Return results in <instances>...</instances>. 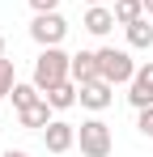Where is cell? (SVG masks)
Listing matches in <instances>:
<instances>
[{
  "instance_id": "6da1fadb",
  "label": "cell",
  "mask_w": 153,
  "mask_h": 157,
  "mask_svg": "<svg viewBox=\"0 0 153 157\" xmlns=\"http://www.w3.org/2000/svg\"><path fill=\"white\" fill-rule=\"evenodd\" d=\"M68 77H73V55L64 51V47H38V59H34L30 81L38 89H51V85H60V81H68Z\"/></svg>"
},
{
  "instance_id": "7a4b0ae2",
  "label": "cell",
  "mask_w": 153,
  "mask_h": 157,
  "mask_svg": "<svg viewBox=\"0 0 153 157\" xmlns=\"http://www.w3.org/2000/svg\"><path fill=\"white\" fill-rule=\"evenodd\" d=\"M98 77L111 81V85H128L136 77V59L124 47H98Z\"/></svg>"
},
{
  "instance_id": "3957f363",
  "label": "cell",
  "mask_w": 153,
  "mask_h": 157,
  "mask_svg": "<svg viewBox=\"0 0 153 157\" xmlns=\"http://www.w3.org/2000/svg\"><path fill=\"white\" fill-rule=\"evenodd\" d=\"M76 144H81V157H111L115 136H111V128L94 115V119H85V123L76 128Z\"/></svg>"
},
{
  "instance_id": "277c9868",
  "label": "cell",
  "mask_w": 153,
  "mask_h": 157,
  "mask_svg": "<svg viewBox=\"0 0 153 157\" xmlns=\"http://www.w3.org/2000/svg\"><path fill=\"white\" fill-rule=\"evenodd\" d=\"M64 34H68V21L60 17V9H55V13H34V21H30V38H34L38 47H60Z\"/></svg>"
},
{
  "instance_id": "5b68a950",
  "label": "cell",
  "mask_w": 153,
  "mask_h": 157,
  "mask_svg": "<svg viewBox=\"0 0 153 157\" xmlns=\"http://www.w3.org/2000/svg\"><path fill=\"white\" fill-rule=\"evenodd\" d=\"M128 102L136 106V110L153 106V59H149V64H140V68H136V77L128 81Z\"/></svg>"
},
{
  "instance_id": "8992f818",
  "label": "cell",
  "mask_w": 153,
  "mask_h": 157,
  "mask_svg": "<svg viewBox=\"0 0 153 157\" xmlns=\"http://www.w3.org/2000/svg\"><path fill=\"white\" fill-rule=\"evenodd\" d=\"M111 102H115V85H111V81L98 77V81H85V85H81V106H85V110L102 115Z\"/></svg>"
},
{
  "instance_id": "52a82bcc",
  "label": "cell",
  "mask_w": 153,
  "mask_h": 157,
  "mask_svg": "<svg viewBox=\"0 0 153 157\" xmlns=\"http://www.w3.org/2000/svg\"><path fill=\"white\" fill-rule=\"evenodd\" d=\"M43 144H47V153H68L76 144V128L68 119H51L47 128H43Z\"/></svg>"
},
{
  "instance_id": "ba28073f",
  "label": "cell",
  "mask_w": 153,
  "mask_h": 157,
  "mask_svg": "<svg viewBox=\"0 0 153 157\" xmlns=\"http://www.w3.org/2000/svg\"><path fill=\"white\" fill-rule=\"evenodd\" d=\"M115 26H119V21H115V9H111V4H89V9H85V30H89L94 38H106Z\"/></svg>"
},
{
  "instance_id": "9c48e42d",
  "label": "cell",
  "mask_w": 153,
  "mask_h": 157,
  "mask_svg": "<svg viewBox=\"0 0 153 157\" xmlns=\"http://www.w3.org/2000/svg\"><path fill=\"white\" fill-rule=\"evenodd\" d=\"M43 98H47L55 110H73V106L81 102V85L68 77V81H60V85H51V89H43Z\"/></svg>"
},
{
  "instance_id": "30bf717a",
  "label": "cell",
  "mask_w": 153,
  "mask_h": 157,
  "mask_svg": "<svg viewBox=\"0 0 153 157\" xmlns=\"http://www.w3.org/2000/svg\"><path fill=\"white\" fill-rule=\"evenodd\" d=\"M51 110H55V106H51L47 98H38V102H30L26 110H17V123H22V128H38V132H43L51 119H55Z\"/></svg>"
},
{
  "instance_id": "8fae6325",
  "label": "cell",
  "mask_w": 153,
  "mask_h": 157,
  "mask_svg": "<svg viewBox=\"0 0 153 157\" xmlns=\"http://www.w3.org/2000/svg\"><path fill=\"white\" fill-rule=\"evenodd\" d=\"M73 81H76V85L98 81V51H76L73 55Z\"/></svg>"
},
{
  "instance_id": "7c38bea8",
  "label": "cell",
  "mask_w": 153,
  "mask_h": 157,
  "mask_svg": "<svg viewBox=\"0 0 153 157\" xmlns=\"http://www.w3.org/2000/svg\"><path fill=\"white\" fill-rule=\"evenodd\" d=\"M128 30V47H136V51H149L153 47V26H149V17H136L132 26H124Z\"/></svg>"
},
{
  "instance_id": "4fadbf2b",
  "label": "cell",
  "mask_w": 153,
  "mask_h": 157,
  "mask_svg": "<svg viewBox=\"0 0 153 157\" xmlns=\"http://www.w3.org/2000/svg\"><path fill=\"white\" fill-rule=\"evenodd\" d=\"M9 98H13V110H26V106H30V102H38V98H43V89H38L34 81H17Z\"/></svg>"
},
{
  "instance_id": "5bb4252c",
  "label": "cell",
  "mask_w": 153,
  "mask_h": 157,
  "mask_svg": "<svg viewBox=\"0 0 153 157\" xmlns=\"http://www.w3.org/2000/svg\"><path fill=\"white\" fill-rule=\"evenodd\" d=\"M111 9H115V21L119 26H132L136 17H145V0H115Z\"/></svg>"
},
{
  "instance_id": "9a60e30c",
  "label": "cell",
  "mask_w": 153,
  "mask_h": 157,
  "mask_svg": "<svg viewBox=\"0 0 153 157\" xmlns=\"http://www.w3.org/2000/svg\"><path fill=\"white\" fill-rule=\"evenodd\" d=\"M13 85H17V68H13V59L4 55V59H0V98H9Z\"/></svg>"
},
{
  "instance_id": "2e32d148",
  "label": "cell",
  "mask_w": 153,
  "mask_h": 157,
  "mask_svg": "<svg viewBox=\"0 0 153 157\" xmlns=\"http://www.w3.org/2000/svg\"><path fill=\"white\" fill-rule=\"evenodd\" d=\"M136 128H140V136H149V140H153V106L136 110Z\"/></svg>"
},
{
  "instance_id": "e0dca14e",
  "label": "cell",
  "mask_w": 153,
  "mask_h": 157,
  "mask_svg": "<svg viewBox=\"0 0 153 157\" xmlns=\"http://www.w3.org/2000/svg\"><path fill=\"white\" fill-rule=\"evenodd\" d=\"M30 9H34V13H55L60 0H30Z\"/></svg>"
},
{
  "instance_id": "ac0fdd59",
  "label": "cell",
  "mask_w": 153,
  "mask_h": 157,
  "mask_svg": "<svg viewBox=\"0 0 153 157\" xmlns=\"http://www.w3.org/2000/svg\"><path fill=\"white\" fill-rule=\"evenodd\" d=\"M0 157H34V153H26V149H9V153H0Z\"/></svg>"
},
{
  "instance_id": "d6986e66",
  "label": "cell",
  "mask_w": 153,
  "mask_h": 157,
  "mask_svg": "<svg viewBox=\"0 0 153 157\" xmlns=\"http://www.w3.org/2000/svg\"><path fill=\"white\" fill-rule=\"evenodd\" d=\"M145 17H153V0H145Z\"/></svg>"
},
{
  "instance_id": "ffe728a7",
  "label": "cell",
  "mask_w": 153,
  "mask_h": 157,
  "mask_svg": "<svg viewBox=\"0 0 153 157\" xmlns=\"http://www.w3.org/2000/svg\"><path fill=\"white\" fill-rule=\"evenodd\" d=\"M85 4H115V0H85Z\"/></svg>"
},
{
  "instance_id": "44dd1931",
  "label": "cell",
  "mask_w": 153,
  "mask_h": 157,
  "mask_svg": "<svg viewBox=\"0 0 153 157\" xmlns=\"http://www.w3.org/2000/svg\"><path fill=\"white\" fill-rule=\"evenodd\" d=\"M0 59H4V34H0Z\"/></svg>"
}]
</instances>
